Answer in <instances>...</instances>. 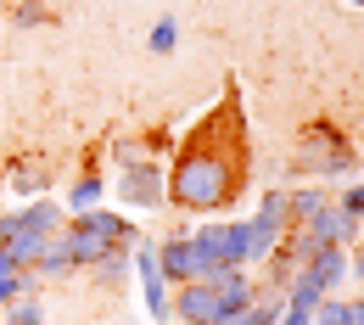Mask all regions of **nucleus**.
Returning a JSON list of instances; mask_svg holds the SVG:
<instances>
[{
    "label": "nucleus",
    "mask_w": 364,
    "mask_h": 325,
    "mask_svg": "<svg viewBox=\"0 0 364 325\" xmlns=\"http://www.w3.org/2000/svg\"><path fill=\"white\" fill-rule=\"evenodd\" d=\"M252 174V129H247V107L235 79L225 85V101H213L208 118H196V129L174 146V169L163 174V191L180 213L213 219L235 196H247Z\"/></svg>",
    "instance_id": "nucleus-1"
},
{
    "label": "nucleus",
    "mask_w": 364,
    "mask_h": 325,
    "mask_svg": "<svg viewBox=\"0 0 364 325\" xmlns=\"http://www.w3.org/2000/svg\"><path fill=\"white\" fill-rule=\"evenodd\" d=\"M62 235H68V252H73V270H95L107 252H135V241L146 230H135L124 213H112V208H90V213H73L68 225H62Z\"/></svg>",
    "instance_id": "nucleus-2"
},
{
    "label": "nucleus",
    "mask_w": 364,
    "mask_h": 325,
    "mask_svg": "<svg viewBox=\"0 0 364 325\" xmlns=\"http://www.w3.org/2000/svg\"><path fill=\"white\" fill-rule=\"evenodd\" d=\"M353 163H359V151L348 146V135L331 118L303 124L297 151H291V174H353Z\"/></svg>",
    "instance_id": "nucleus-3"
},
{
    "label": "nucleus",
    "mask_w": 364,
    "mask_h": 325,
    "mask_svg": "<svg viewBox=\"0 0 364 325\" xmlns=\"http://www.w3.org/2000/svg\"><path fill=\"white\" fill-rule=\"evenodd\" d=\"M191 247L202 258V280L213 275V270H247V225L208 219L202 230H191Z\"/></svg>",
    "instance_id": "nucleus-4"
},
{
    "label": "nucleus",
    "mask_w": 364,
    "mask_h": 325,
    "mask_svg": "<svg viewBox=\"0 0 364 325\" xmlns=\"http://www.w3.org/2000/svg\"><path fill=\"white\" fill-rule=\"evenodd\" d=\"M118 196H124V208H163L168 202V191H163V169L151 163V157H140L129 169H118Z\"/></svg>",
    "instance_id": "nucleus-5"
},
{
    "label": "nucleus",
    "mask_w": 364,
    "mask_h": 325,
    "mask_svg": "<svg viewBox=\"0 0 364 325\" xmlns=\"http://www.w3.org/2000/svg\"><path fill=\"white\" fill-rule=\"evenodd\" d=\"M157 275L174 280V286L202 280V258H196V247H191V230L168 235V241H157Z\"/></svg>",
    "instance_id": "nucleus-6"
},
{
    "label": "nucleus",
    "mask_w": 364,
    "mask_h": 325,
    "mask_svg": "<svg viewBox=\"0 0 364 325\" xmlns=\"http://www.w3.org/2000/svg\"><path fill=\"white\" fill-rule=\"evenodd\" d=\"M135 270H140V297H146V314L151 320H168V286L157 275V241L140 235L135 241Z\"/></svg>",
    "instance_id": "nucleus-7"
},
{
    "label": "nucleus",
    "mask_w": 364,
    "mask_h": 325,
    "mask_svg": "<svg viewBox=\"0 0 364 325\" xmlns=\"http://www.w3.org/2000/svg\"><path fill=\"white\" fill-rule=\"evenodd\" d=\"M0 180H6V191H17V196L34 202V196H50V180H56V174H50V157H11V169H6Z\"/></svg>",
    "instance_id": "nucleus-8"
},
{
    "label": "nucleus",
    "mask_w": 364,
    "mask_h": 325,
    "mask_svg": "<svg viewBox=\"0 0 364 325\" xmlns=\"http://www.w3.org/2000/svg\"><path fill=\"white\" fill-rule=\"evenodd\" d=\"M303 230L314 235L319 247H353V235H359V219H353V213H342L336 202H325V208H319V213L309 219V225H303Z\"/></svg>",
    "instance_id": "nucleus-9"
},
{
    "label": "nucleus",
    "mask_w": 364,
    "mask_h": 325,
    "mask_svg": "<svg viewBox=\"0 0 364 325\" xmlns=\"http://www.w3.org/2000/svg\"><path fill=\"white\" fill-rule=\"evenodd\" d=\"M168 309H174L185 325H208L213 314H219V292H213L208 280H191V286L174 292V303H168Z\"/></svg>",
    "instance_id": "nucleus-10"
},
{
    "label": "nucleus",
    "mask_w": 364,
    "mask_h": 325,
    "mask_svg": "<svg viewBox=\"0 0 364 325\" xmlns=\"http://www.w3.org/2000/svg\"><path fill=\"white\" fill-rule=\"evenodd\" d=\"M101 196H107V186H101V169H95V157H85V169L73 174V186H68V219L73 213H90V208H101Z\"/></svg>",
    "instance_id": "nucleus-11"
},
{
    "label": "nucleus",
    "mask_w": 364,
    "mask_h": 325,
    "mask_svg": "<svg viewBox=\"0 0 364 325\" xmlns=\"http://www.w3.org/2000/svg\"><path fill=\"white\" fill-rule=\"evenodd\" d=\"M17 225H23V230H34V235H56L62 225H68V208H62L56 196H34V202H23V208H17Z\"/></svg>",
    "instance_id": "nucleus-12"
},
{
    "label": "nucleus",
    "mask_w": 364,
    "mask_h": 325,
    "mask_svg": "<svg viewBox=\"0 0 364 325\" xmlns=\"http://www.w3.org/2000/svg\"><path fill=\"white\" fill-rule=\"evenodd\" d=\"M303 275H309L319 292L331 297V292H336V280H348V247H319L314 258L303 264Z\"/></svg>",
    "instance_id": "nucleus-13"
},
{
    "label": "nucleus",
    "mask_w": 364,
    "mask_h": 325,
    "mask_svg": "<svg viewBox=\"0 0 364 325\" xmlns=\"http://www.w3.org/2000/svg\"><path fill=\"white\" fill-rule=\"evenodd\" d=\"M34 275H40V280H62V275H73V252H68V235H62V230L46 235V247H40V264H34Z\"/></svg>",
    "instance_id": "nucleus-14"
},
{
    "label": "nucleus",
    "mask_w": 364,
    "mask_h": 325,
    "mask_svg": "<svg viewBox=\"0 0 364 325\" xmlns=\"http://www.w3.org/2000/svg\"><path fill=\"white\" fill-rule=\"evenodd\" d=\"M40 247H46V235H34V230H23V225H17V235H11L0 252H6V264H11V270H34V264H40Z\"/></svg>",
    "instance_id": "nucleus-15"
},
{
    "label": "nucleus",
    "mask_w": 364,
    "mask_h": 325,
    "mask_svg": "<svg viewBox=\"0 0 364 325\" xmlns=\"http://www.w3.org/2000/svg\"><path fill=\"white\" fill-rule=\"evenodd\" d=\"M280 235L286 230H274V225H264V219H247V264H264Z\"/></svg>",
    "instance_id": "nucleus-16"
},
{
    "label": "nucleus",
    "mask_w": 364,
    "mask_h": 325,
    "mask_svg": "<svg viewBox=\"0 0 364 325\" xmlns=\"http://www.w3.org/2000/svg\"><path fill=\"white\" fill-rule=\"evenodd\" d=\"M325 202H331L325 191H286V208H291V230H303V225L314 219Z\"/></svg>",
    "instance_id": "nucleus-17"
},
{
    "label": "nucleus",
    "mask_w": 364,
    "mask_h": 325,
    "mask_svg": "<svg viewBox=\"0 0 364 325\" xmlns=\"http://www.w3.org/2000/svg\"><path fill=\"white\" fill-rule=\"evenodd\" d=\"M90 275L101 280V286H107V292H118V286H124V280H129V252H124V247H118V252H107V258H101V264H95Z\"/></svg>",
    "instance_id": "nucleus-18"
},
{
    "label": "nucleus",
    "mask_w": 364,
    "mask_h": 325,
    "mask_svg": "<svg viewBox=\"0 0 364 325\" xmlns=\"http://www.w3.org/2000/svg\"><path fill=\"white\" fill-rule=\"evenodd\" d=\"M0 325H46V303L40 297H17L0 309Z\"/></svg>",
    "instance_id": "nucleus-19"
},
{
    "label": "nucleus",
    "mask_w": 364,
    "mask_h": 325,
    "mask_svg": "<svg viewBox=\"0 0 364 325\" xmlns=\"http://www.w3.org/2000/svg\"><path fill=\"white\" fill-rule=\"evenodd\" d=\"M258 219L274 225V230H291V208H286V191H264V202H258Z\"/></svg>",
    "instance_id": "nucleus-20"
},
{
    "label": "nucleus",
    "mask_w": 364,
    "mask_h": 325,
    "mask_svg": "<svg viewBox=\"0 0 364 325\" xmlns=\"http://www.w3.org/2000/svg\"><path fill=\"white\" fill-rule=\"evenodd\" d=\"M309 325H348V303H342V297H319V309L309 314Z\"/></svg>",
    "instance_id": "nucleus-21"
},
{
    "label": "nucleus",
    "mask_w": 364,
    "mask_h": 325,
    "mask_svg": "<svg viewBox=\"0 0 364 325\" xmlns=\"http://www.w3.org/2000/svg\"><path fill=\"white\" fill-rule=\"evenodd\" d=\"M23 28H34V23H50V11H46V0H17V11H11Z\"/></svg>",
    "instance_id": "nucleus-22"
},
{
    "label": "nucleus",
    "mask_w": 364,
    "mask_h": 325,
    "mask_svg": "<svg viewBox=\"0 0 364 325\" xmlns=\"http://www.w3.org/2000/svg\"><path fill=\"white\" fill-rule=\"evenodd\" d=\"M336 208H342V213H353V219L364 225V180H359V186H348V191H342V196H336Z\"/></svg>",
    "instance_id": "nucleus-23"
},
{
    "label": "nucleus",
    "mask_w": 364,
    "mask_h": 325,
    "mask_svg": "<svg viewBox=\"0 0 364 325\" xmlns=\"http://www.w3.org/2000/svg\"><path fill=\"white\" fill-rule=\"evenodd\" d=\"M112 163H118V169L140 163V140H112Z\"/></svg>",
    "instance_id": "nucleus-24"
},
{
    "label": "nucleus",
    "mask_w": 364,
    "mask_h": 325,
    "mask_svg": "<svg viewBox=\"0 0 364 325\" xmlns=\"http://www.w3.org/2000/svg\"><path fill=\"white\" fill-rule=\"evenodd\" d=\"M174 40H180L174 23H157V28H151V50H174Z\"/></svg>",
    "instance_id": "nucleus-25"
},
{
    "label": "nucleus",
    "mask_w": 364,
    "mask_h": 325,
    "mask_svg": "<svg viewBox=\"0 0 364 325\" xmlns=\"http://www.w3.org/2000/svg\"><path fill=\"white\" fill-rule=\"evenodd\" d=\"M168 146H174L168 129H146V135H140V151H168Z\"/></svg>",
    "instance_id": "nucleus-26"
},
{
    "label": "nucleus",
    "mask_w": 364,
    "mask_h": 325,
    "mask_svg": "<svg viewBox=\"0 0 364 325\" xmlns=\"http://www.w3.org/2000/svg\"><path fill=\"white\" fill-rule=\"evenodd\" d=\"M274 325H309V314H303V309H280V320Z\"/></svg>",
    "instance_id": "nucleus-27"
},
{
    "label": "nucleus",
    "mask_w": 364,
    "mask_h": 325,
    "mask_svg": "<svg viewBox=\"0 0 364 325\" xmlns=\"http://www.w3.org/2000/svg\"><path fill=\"white\" fill-rule=\"evenodd\" d=\"M348 264H353V275L364 280V247H359V252H353V258H348Z\"/></svg>",
    "instance_id": "nucleus-28"
},
{
    "label": "nucleus",
    "mask_w": 364,
    "mask_h": 325,
    "mask_svg": "<svg viewBox=\"0 0 364 325\" xmlns=\"http://www.w3.org/2000/svg\"><path fill=\"white\" fill-rule=\"evenodd\" d=\"M208 325H235V320H230V314H213V320H208Z\"/></svg>",
    "instance_id": "nucleus-29"
},
{
    "label": "nucleus",
    "mask_w": 364,
    "mask_h": 325,
    "mask_svg": "<svg viewBox=\"0 0 364 325\" xmlns=\"http://www.w3.org/2000/svg\"><path fill=\"white\" fill-rule=\"evenodd\" d=\"M348 6H364V0H348Z\"/></svg>",
    "instance_id": "nucleus-30"
},
{
    "label": "nucleus",
    "mask_w": 364,
    "mask_h": 325,
    "mask_svg": "<svg viewBox=\"0 0 364 325\" xmlns=\"http://www.w3.org/2000/svg\"><path fill=\"white\" fill-rule=\"evenodd\" d=\"M0 191H6V180H0Z\"/></svg>",
    "instance_id": "nucleus-31"
},
{
    "label": "nucleus",
    "mask_w": 364,
    "mask_h": 325,
    "mask_svg": "<svg viewBox=\"0 0 364 325\" xmlns=\"http://www.w3.org/2000/svg\"><path fill=\"white\" fill-rule=\"evenodd\" d=\"M348 325H353V320H348Z\"/></svg>",
    "instance_id": "nucleus-32"
}]
</instances>
